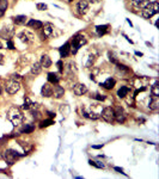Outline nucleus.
<instances>
[{
    "label": "nucleus",
    "mask_w": 159,
    "mask_h": 179,
    "mask_svg": "<svg viewBox=\"0 0 159 179\" xmlns=\"http://www.w3.org/2000/svg\"><path fill=\"white\" fill-rule=\"evenodd\" d=\"M95 60H96V55H95V54H90V55L87 56V61L85 62V66H86V67H91V66L93 65Z\"/></svg>",
    "instance_id": "c85d7f7f"
},
{
    "label": "nucleus",
    "mask_w": 159,
    "mask_h": 179,
    "mask_svg": "<svg viewBox=\"0 0 159 179\" xmlns=\"http://www.w3.org/2000/svg\"><path fill=\"white\" fill-rule=\"evenodd\" d=\"M26 24H28L29 28H32V29H35V30L42 29V26H43V23L40 22V20H36V19H30Z\"/></svg>",
    "instance_id": "a211bd4d"
},
{
    "label": "nucleus",
    "mask_w": 159,
    "mask_h": 179,
    "mask_svg": "<svg viewBox=\"0 0 159 179\" xmlns=\"http://www.w3.org/2000/svg\"><path fill=\"white\" fill-rule=\"evenodd\" d=\"M89 164H90L91 166L97 167V168H104V167H105V166H104V164H103V162H100V161H92V160H90V161H89Z\"/></svg>",
    "instance_id": "7c9ffc66"
},
{
    "label": "nucleus",
    "mask_w": 159,
    "mask_h": 179,
    "mask_svg": "<svg viewBox=\"0 0 159 179\" xmlns=\"http://www.w3.org/2000/svg\"><path fill=\"white\" fill-rule=\"evenodd\" d=\"M41 94H42V97H44V98H49V97L53 96V86H52L50 82H47V84H44V85L42 86V88H41Z\"/></svg>",
    "instance_id": "9b49d317"
},
{
    "label": "nucleus",
    "mask_w": 159,
    "mask_h": 179,
    "mask_svg": "<svg viewBox=\"0 0 159 179\" xmlns=\"http://www.w3.org/2000/svg\"><path fill=\"white\" fill-rule=\"evenodd\" d=\"M93 98H95V99H97V100H104L105 99V98H107V97H105V96H103V94H100V93H97V94H96V96H93Z\"/></svg>",
    "instance_id": "c9c22d12"
},
{
    "label": "nucleus",
    "mask_w": 159,
    "mask_h": 179,
    "mask_svg": "<svg viewBox=\"0 0 159 179\" xmlns=\"http://www.w3.org/2000/svg\"><path fill=\"white\" fill-rule=\"evenodd\" d=\"M68 1H69V2H71V1H73V0H68Z\"/></svg>",
    "instance_id": "a18cd8bd"
},
{
    "label": "nucleus",
    "mask_w": 159,
    "mask_h": 179,
    "mask_svg": "<svg viewBox=\"0 0 159 179\" xmlns=\"http://www.w3.org/2000/svg\"><path fill=\"white\" fill-rule=\"evenodd\" d=\"M1 48H2V44H1V42H0V49H1Z\"/></svg>",
    "instance_id": "c03bdc74"
},
{
    "label": "nucleus",
    "mask_w": 159,
    "mask_h": 179,
    "mask_svg": "<svg viewBox=\"0 0 159 179\" xmlns=\"http://www.w3.org/2000/svg\"><path fill=\"white\" fill-rule=\"evenodd\" d=\"M159 12V4L157 1H153V2H148L144 8H142V17L146 18V19H150L152 18L154 15H157Z\"/></svg>",
    "instance_id": "7ed1b4c3"
},
{
    "label": "nucleus",
    "mask_w": 159,
    "mask_h": 179,
    "mask_svg": "<svg viewBox=\"0 0 159 179\" xmlns=\"http://www.w3.org/2000/svg\"><path fill=\"white\" fill-rule=\"evenodd\" d=\"M129 92H130V87H128V86H121L119 88V91H117V96H119V98H126Z\"/></svg>",
    "instance_id": "aec40b11"
},
{
    "label": "nucleus",
    "mask_w": 159,
    "mask_h": 179,
    "mask_svg": "<svg viewBox=\"0 0 159 179\" xmlns=\"http://www.w3.org/2000/svg\"><path fill=\"white\" fill-rule=\"evenodd\" d=\"M7 7H8V1L7 0H0V18L5 15Z\"/></svg>",
    "instance_id": "a878e982"
},
{
    "label": "nucleus",
    "mask_w": 159,
    "mask_h": 179,
    "mask_svg": "<svg viewBox=\"0 0 159 179\" xmlns=\"http://www.w3.org/2000/svg\"><path fill=\"white\" fill-rule=\"evenodd\" d=\"M13 35H15V29H13V26H4V28L1 29V31H0V37L6 41L11 40V38L13 37Z\"/></svg>",
    "instance_id": "1a4fd4ad"
},
{
    "label": "nucleus",
    "mask_w": 159,
    "mask_h": 179,
    "mask_svg": "<svg viewBox=\"0 0 159 179\" xmlns=\"http://www.w3.org/2000/svg\"><path fill=\"white\" fill-rule=\"evenodd\" d=\"M7 119L15 125V127H18L23 123L24 121V115H23V111L20 110L19 108L17 106H11L7 111Z\"/></svg>",
    "instance_id": "f257e3e1"
},
{
    "label": "nucleus",
    "mask_w": 159,
    "mask_h": 179,
    "mask_svg": "<svg viewBox=\"0 0 159 179\" xmlns=\"http://www.w3.org/2000/svg\"><path fill=\"white\" fill-rule=\"evenodd\" d=\"M18 38L20 40V42H23L25 44H31L34 42V35L30 34L29 31H22L18 35Z\"/></svg>",
    "instance_id": "9d476101"
},
{
    "label": "nucleus",
    "mask_w": 159,
    "mask_h": 179,
    "mask_svg": "<svg viewBox=\"0 0 159 179\" xmlns=\"http://www.w3.org/2000/svg\"><path fill=\"white\" fill-rule=\"evenodd\" d=\"M96 31H97V35H98V36H104L105 34L109 32V25H108V24L97 25V26H96Z\"/></svg>",
    "instance_id": "f3484780"
},
{
    "label": "nucleus",
    "mask_w": 159,
    "mask_h": 179,
    "mask_svg": "<svg viewBox=\"0 0 159 179\" xmlns=\"http://www.w3.org/2000/svg\"><path fill=\"white\" fill-rule=\"evenodd\" d=\"M100 117L104 119L105 122L108 123H113L115 121V112H114V109L108 106V108H104L100 112Z\"/></svg>",
    "instance_id": "423d86ee"
},
{
    "label": "nucleus",
    "mask_w": 159,
    "mask_h": 179,
    "mask_svg": "<svg viewBox=\"0 0 159 179\" xmlns=\"http://www.w3.org/2000/svg\"><path fill=\"white\" fill-rule=\"evenodd\" d=\"M114 170H115V171H117L119 173H123V174H124V172H123V170H122V168H120V167H114Z\"/></svg>",
    "instance_id": "58836bf2"
},
{
    "label": "nucleus",
    "mask_w": 159,
    "mask_h": 179,
    "mask_svg": "<svg viewBox=\"0 0 159 179\" xmlns=\"http://www.w3.org/2000/svg\"><path fill=\"white\" fill-rule=\"evenodd\" d=\"M150 110L152 111H158L159 110V97L157 96H152L150 99V104H148Z\"/></svg>",
    "instance_id": "2eb2a0df"
},
{
    "label": "nucleus",
    "mask_w": 159,
    "mask_h": 179,
    "mask_svg": "<svg viewBox=\"0 0 159 179\" xmlns=\"http://www.w3.org/2000/svg\"><path fill=\"white\" fill-rule=\"evenodd\" d=\"M36 7H37V10H39V11H46V10L48 8L47 4H44V2H39V4L36 5Z\"/></svg>",
    "instance_id": "473e14b6"
},
{
    "label": "nucleus",
    "mask_w": 159,
    "mask_h": 179,
    "mask_svg": "<svg viewBox=\"0 0 159 179\" xmlns=\"http://www.w3.org/2000/svg\"><path fill=\"white\" fill-rule=\"evenodd\" d=\"M114 112H115V121H116L117 123L122 124V123L126 122V119H127V114H126V111H124V109H123L122 106H116V109L114 110Z\"/></svg>",
    "instance_id": "0eeeda50"
},
{
    "label": "nucleus",
    "mask_w": 159,
    "mask_h": 179,
    "mask_svg": "<svg viewBox=\"0 0 159 179\" xmlns=\"http://www.w3.org/2000/svg\"><path fill=\"white\" fill-rule=\"evenodd\" d=\"M31 115H32V118L35 119V121H37V119H40V117H41L40 111H39L37 109H35V110H31Z\"/></svg>",
    "instance_id": "2f4dec72"
},
{
    "label": "nucleus",
    "mask_w": 159,
    "mask_h": 179,
    "mask_svg": "<svg viewBox=\"0 0 159 179\" xmlns=\"http://www.w3.org/2000/svg\"><path fill=\"white\" fill-rule=\"evenodd\" d=\"M43 29H42V31H43V40H46V38H48V37H53V36H55V30H56V28L53 25V24H50V23H47V24H44V26H42Z\"/></svg>",
    "instance_id": "6e6552de"
},
{
    "label": "nucleus",
    "mask_w": 159,
    "mask_h": 179,
    "mask_svg": "<svg viewBox=\"0 0 159 179\" xmlns=\"http://www.w3.org/2000/svg\"><path fill=\"white\" fill-rule=\"evenodd\" d=\"M42 66H41L40 62H35L32 66H31V74H34V75H39L41 74V72H42Z\"/></svg>",
    "instance_id": "b1692460"
},
{
    "label": "nucleus",
    "mask_w": 159,
    "mask_h": 179,
    "mask_svg": "<svg viewBox=\"0 0 159 179\" xmlns=\"http://www.w3.org/2000/svg\"><path fill=\"white\" fill-rule=\"evenodd\" d=\"M63 94H65L63 87H61V86H59V85L56 84L55 87H53V97L56 98V99H60V98L63 97Z\"/></svg>",
    "instance_id": "dca6fc26"
},
{
    "label": "nucleus",
    "mask_w": 159,
    "mask_h": 179,
    "mask_svg": "<svg viewBox=\"0 0 159 179\" xmlns=\"http://www.w3.org/2000/svg\"><path fill=\"white\" fill-rule=\"evenodd\" d=\"M0 94H1V90H0Z\"/></svg>",
    "instance_id": "49530a36"
},
{
    "label": "nucleus",
    "mask_w": 159,
    "mask_h": 179,
    "mask_svg": "<svg viewBox=\"0 0 159 179\" xmlns=\"http://www.w3.org/2000/svg\"><path fill=\"white\" fill-rule=\"evenodd\" d=\"M151 93H152V96H157V97H159V82L158 81H156V82L152 85V87H151Z\"/></svg>",
    "instance_id": "bb28decb"
},
{
    "label": "nucleus",
    "mask_w": 159,
    "mask_h": 179,
    "mask_svg": "<svg viewBox=\"0 0 159 179\" xmlns=\"http://www.w3.org/2000/svg\"><path fill=\"white\" fill-rule=\"evenodd\" d=\"M58 68H59V72L60 73H63V63H62V61L60 60V61H58Z\"/></svg>",
    "instance_id": "f704fd0d"
},
{
    "label": "nucleus",
    "mask_w": 159,
    "mask_h": 179,
    "mask_svg": "<svg viewBox=\"0 0 159 179\" xmlns=\"http://www.w3.org/2000/svg\"><path fill=\"white\" fill-rule=\"evenodd\" d=\"M148 2H150V0H133V4L137 7H141V8H144Z\"/></svg>",
    "instance_id": "cd10ccee"
},
{
    "label": "nucleus",
    "mask_w": 159,
    "mask_h": 179,
    "mask_svg": "<svg viewBox=\"0 0 159 179\" xmlns=\"http://www.w3.org/2000/svg\"><path fill=\"white\" fill-rule=\"evenodd\" d=\"M41 66L44 67V68H49L52 66V60L48 55H42L41 56V61H40Z\"/></svg>",
    "instance_id": "412c9836"
},
{
    "label": "nucleus",
    "mask_w": 159,
    "mask_h": 179,
    "mask_svg": "<svg viewBox=\"0 0 159 179\" xmlns=\"http://www.w3.org/2000/svg\"><path fill=\"white\" fill-rule=\"evenodd\" d=\"M52 124H54V121L52 118L44 119V121H42L40 123V128H47V127H49V125H52Z\"/></svg>",
    "instance_id": "c756f323"
},
{
    "label": "nucleus",
    "mask_w": 159,
    "mask_h": 179,
    "mask_svg": "<svg viewBox=\"0 0 159 179\" xmlns=\"http://www.w3.org/2000/svg\"><path fill=\"white\" fill-rule=\"evenodd\" d=\"M48 81L52 84V85H56V84H59L60 81V77L58 73H48Z\"/></svg>",
    "instance_id": "5701e85b"
},
{
    "label": "nucleus",
    "mask_w": 159,
    "mask_h": 179,
    "mask_svg": "<svg viewBox=\"0 0 159 179\" xmlns=\"http://www.w3.org/2000/svg\"><path fill=\"white\" fill-rule=\"evenodd\" d=\"M116 85V81L115 79H113V78H109V79H107L103 84H100V86H103L104 88H107V90H111V88H114V86Z\"/></svg>",
    "instance_id": "4be33fe9"
},
{
    "label": "nucleus",
    "mask_w": 159,
    "mask_h": 179,
    "mask_svg": "<svg viewBox=\"0 0 159 179\" xmlns=\"http://www.w3.org/2000/svg\"><path fill=\"white\" fill-rule=\"evenodd\" d=\"M7 48H8V49H11V50H13V49H15V44H13V42H12L11 40L7 41Z\"/></svg>",
    "instance_id": "e433bc0d"
},
{
    "label": "nucleus",
    "mask_w": 159,
    "mask_h": 179,
    "mask_svg": "<svg viewBox=\"0 0 159 179\" xmlns=\"http://www.w3.org/2000/svg\"><path fill=\"white\" fill-rule=\"evenodd\" d=\"M103 147V144H100V146H92V148H95V149H98V148H102Z\"/></svg>",
    "instance_id": "a19ab883"
},
{
    "label": "nucleus",
    "mask_w": 159,
    "mask_h": 179,
    "mask_svg": "<svg viewBox=\"0 0 159 179\" xmlns=\"http://www.w3.org/2000/svg\"><path fill=\"white\" fill-rule=\"evenodd\" d=\"M48 115H49V117H50V118L55 117V114H54V112H52V111H48Z\"/></svg>",
    "instance_id": "ea45409f"
},
{
    "label": "nucleus",
    "mask_w": 159,
    "mask_h": 179,
    "mask_svg": "<svg viewBox=\"0 0 159 179\" xmlns=\"http://www.w3.org/2000/svg\"><path fill=\"white\" fill-rule=\"evenodd\" d=\"M59 51L61 58H67L71 54V44H69V42H66L59 49Z\"/></svg>",
    "instance_id": "ddd939ff"
},
{
    "label": "nucleus",
    "mask_w": 159,
    "mask_h": 179,
    "mask_svg": "<svg viewBox=\"0 0 159 179\" xmlns=\"http://www.w3.org/2000/svg\"><path fill=\"white\" fill-rule=\"evenodd\" d=\"M90 2H92V4H97V2H100V0H89Z\"/></svg>",
    "instance_id": "79ce46f5"
},
{
    "label": "nucleus",
    "mask_w": 159,
    "mask_h": 179,
    "mask_svg": "<svg viewBox=\"0 0 159 179\" xmlns=\"http://www.w3.org/2000/svg\"><path fill=\"white\" fill-rule=\"evenodd\" d=\"M77 10H78V12L80 15H85L87 12V10H89V2L86 0H80L78 2V5H77Z\"/></svg>",
    "instance_id": "4468645a"
},
{
    "label": "nucleus",
    "mask_w": 159,
    "mask_h": 179,
    "mask_svg": "<svg viewBox=\"0 0 159 179\" xmlns=\"http://www.w3.org/2000/svg\"><path fill=\"white\" fill-rule=\"evenodd\" d=\"M4 62H5V58L2 54H0V65H4Z\"/></svg>",
    "instance_id": "4c0bfd02"
},
{
    "label": "nucleus",
    "mask_w": 159,
    "mask_h": 179,
    "mask_svg": "<svg viewBox=\"0 0 159 179\" xmlns=\"http://www.w3.org/2000/svg\"><path fill=\"white\" fill-rule=\"evenodd\" d=\"M109 61H110V62H113V63H115V65H116V63H119V61H117V59L115 58V55H114L113 53H109Z\"/></svg>",
    "instance_id": "72a5a7b5"
},
{
    "label": "nucleus",
    "mask_w": 159,
    "mask_h": 179,
    "mask_svg": "<svg viewBox=\"0 0 159 179\" xmlns=\"http://www.w3.org/2000/svg\"><path fill=\"white\" fill-rule=\"evenodd\" d=\"M87 92V86L84 84H76L73 86V93L76 96H84Z\"/></svg>",
    "instance_id": "f8f14e48"
},
{
    "label": "nucleus",
    "mask_w": 159,
    "mask_h": 179,
    "mask_svg": "<svg viewBox=\"0 0 159 179\" xmlns=\"http://www.w3.org/2000/svg\"><path fill=\"white\" fill-rule=\"evenodd\" d=\"M135 55H138V56H142V53H139V51H135Z\"/></svg>",
    "instance_id": "37998d69"
},
{
    "label": "nucleus",
    "mask_w": 159,
    "mask_h": 179,
    "mask_svg": "<svg viewBox=\"0 0 159 179\" xmlns=\"http://www.w3.org/2000/svg\"><path fill=\"white\" fill-rule=\"evenodd\" d=\"M35 130V125L31 124V123H26V124H23V127L20 128V133L23 134H30Z\"/></svg>",
    "instance_id": "6ab92c4d"
},
{
    "label": "nucleus",
    "mask_w": 159,
    "mask_h": 179,
    "mask_svg": "<svg viewBox=\"0 0 159 179\" xmlns=\"http://www.w3.org/2000/svg\"><path fill=\"white\" fill-rule=\"evenodd\" d=\"M24 154H19L18 152H16L15 149H6L2 152V159L7 162V165H13L18 158L23 157Z\"/></svg>",
    "instance_id": "20e7f679"
},
{
    "label": "nucleus",
    "mask_w": 159,
    "mask_h": 179,
    "mask_svg": "<svg viewBox=\"0 0 159 179\" xmlns=\"http://www.w3.org/2000/svg\"><path fill=\"white\" fill-rule=\"evenodd\" d=\"M13 19V23L16 24V25H24L25 23H26V16H23V15H19V16H16V17H13L12 18Z\"/></svg>",
    "instance_id": "393cba45"
},
{
    "label": "nucleus",
    "mask_w": 159,
    "mask_h": 179,
    "mask_svg": "<svg viewBox=\"0 0 159 179\" xmlns=\"http://www.w3.org/2000/svg\"><path fill=\"white\" fill-rule=\"evenodd\" d=\"M86 42H87V40H86V37H85L84 35H81V34L74 35V36L72 37V42L69 43V44H71V54L76 55L80 48H81L83 45L86 44Z\"/></svg>",
    "instance_id": "f03ea898"
},
{
    "label": "nucleus",
    "mask_w": 159,
    "mask_h": 179,
    "mask_svg": "<svg viewBox=\"0 0 159 179\" xmlns=\"http://www.w3.org/2000/svg\"><path fill=\"white\" fill-rule=\"evenodd\" d=\"M20 88V81L15 78H10L5 82V90L8 94H16Z\"/></svg>",
    "instance_id": "39448f33"
}]
</instances>
